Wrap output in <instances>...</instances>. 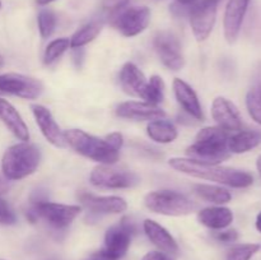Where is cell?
I'll return each mask as SVG.
<instances>
[{
  "instance_id": "12",
  "label": "cell",
  "mask_w": 261,
  "mask_h": 260,
  "mask_svg": "<svg viewBox=\"0 0 261 260\" xmlns=\"http://www.w3.org/2000/svg\"><path fill=\"white\" fill-rule=\"evenodd\" d=\"M150 22V10L147 7H132L120 12L115 25L125 37H134L145 31Z\"/></svg>"
},
{
  "instance_id": "7",
  "label": "cell",
  "mask_w": 261,
  "mask_h": 260,
  "mask_svg": "<svg viewBox=\"0 0 261 260\" xmlns=\"http://www.w3.org/2000/svg\"><path fill=\"white\" fill-rule=\"evenodd\" d=\"M92 185L103 189H129L139 183L137 173L129 170H120L111 165H99L89 176Z\"/></svg>"
},
{
  "instance_id": "18",
  "label": "cell",
  "mask_w": 261,
  "mask_h": 260,
  "mask_svg": "<svg viewBox=\"0 0 261 260\" xmlns=\"http://www.w3.org/2000/svg\"><path fill=\"white\" fill-rule=\"evenodd\" d=\"M173 92H175L176 99H177V102L186 114L190 115L191 117L196 120L204 119L203 110H201L198 94L186 82H184L182 79L176 78L173 81Z\"/></svg>"
},
{
  "instance_id": "37",
  "label": "cell",
  "mask_w": 261,
  "mask_h": 260,
  "mask_svg": "<svg viewBox=\"0 0 261 260\" xmlns=\"http://www.w3.org/2000/svg\"><path fill=\"white\" fill-rule=\"evenodd\" d=\"M84 50L83 47H76L73 48L71 51V58H73V63L75 64L76 68H81L82 63H83V59H84Z\"/></svg>"
},
{
  "instance_id": "25",
  "label": "cell",
  "mask_w": 261,
  "mask_h": 260,
  "mask_svg": "<svg viewBox=\"0 0 261 260\" xmlns=\"http://www.w3.org/2000/svg\"><path fill=\"white\" fill-rule=\"evenodd\" d=\"M194 191L196 195L200 196L204 200L209 203L223 205L231 201L232 195L227 189L218 185H209V184H198L194 186Z\"/></svg>"
},
{
  "instance_id": "23",
  "label": "cell",
  "mask_w": 261,
  "mask_h": 260,
  "mask_svg": "<svg viewBox=\"0 0 261 260\" xmlns=\"http://www.w3.org/2000/svg\"><path fill=\"white\" fill-rule=\"evenodd\" d=\"M261 143V133L257 130H239L236 134L229 135L227 147L231 153H246L256 148Z\"/></svg>"
},
{
  "instance_id": "11",
  "label": "cell",
  "mask_w": 261,
  "mask_h": 260,
  "mask_svg": "<svg viewBox=\"0 0 261 260\" xmlns=\"http://www.w3.org/2000/svg\"><path fill=\"white\" fill-rule=\"evenodd\" d=\"M186 155L196 162L206 163V165H219L223 161L228 160L231 152L228 150L227 143L195 140V143L186 149Z\"/></svg>"
},
{
  "instance_id": "6",
  "label": "cell",
  "mask_w": 261,
  "mask_h": 260,
  "mask_svg": "<svg viewBox=\"0 0 261 260\" xmlns=\"http://www.w3.org/2000/svg\"><path fill=\"white\" fill-rule=\"evenodd\" d=\"M134 232V224L127 222V218L110 227L105 235V249L101 250V254L109 260H120L129 250Z\"/></svg>"
},
{
  "instance_id": "30",
  "label": "cell",
  "mask_w": 261,
  "mask_h": 260,
  "mask_svg": "<svg viewBox=\"0 0 261 260\" xmlns=\"http://www.w3.org/2000/svg\"><path fill=\"white\" fill-rule=\"evenodd\" d=\"M260 250L257 244H241L232 246L227 252V260H251V257Z\"/></svg>"
},
{
  "instance_id": "41",
  "label": "cell",
  "mask_w": 261,
  "mask_h": 260,
  "mask_svg": "<svg viewBox=\"0 0 261 260\" xmlns=\"http://www.w3.org/2000/svg\"><path fill=\"white\" fill-rule=\"evenodd\" d=\"M53 2H55V0H37V4L38 5H47Z\"/></svg>"
},
{
  "instance_id": "16",
  "label": "cell",
  "mask_w": 261,
  "mask_h": 260,
  "mask_svg": "<svg viewBox=\"0 0 261 260\" xmlns=\"http://www.w3.org/2000/svg\"><path fill=\"white\" fill-rule=\"evenodd\" d=\"M31 109H32L36 124L38 125L46 140L58 148L65 147L66 143L64 139V132H61L60 126L55 121L50 110L42 105H32Z\"/></svg>"
},
{
  "instance_id": "46",
  "label": "cell",
  "mask_w": 261,
  "mask_h": 260,
  "mask_svg": "<svg viewBox=\"0 0 261 260\" xmlns=\"http://www.w3.org/2000/svg\"><path fill=\"white\" fill-rule=\"evenodd\" d=\"M0 260H5V259H0Z\"/></svg>"
},
{
  "instance_id": "13",
  "label": "cell",
  "mask_w": 261,
  "mask_h": 260,
  "mask_svg": "<svg viewBox=\"0 0 261 260\" xmlns=\"http://www.w3.org/2000/svg\"><path fill=\"white\" fill-rule=\"evenodd\" d=\"M250 3L251 0H228L227 3L226 10H224L223 28L224 37L228 43L236 42Z\"/></svg>"
},
{
  "instance_id": "3",
  "label": "cell",
  "mask_w": 261,
  "mask_h": 260,
  "mask_svg": "<svg viewBox=\"0 0 261 260\" xmlns=\"http://www.w3.org/2000/svg\"><path fill=\"white\" fill-rule=\"evenodd\" d=\"M64 139L76 153L101 165H114L119 161V150L112 148L106 139H99L81 129L64 132Z\"/></svg>"
},
{
  "instance_id": "20",
  "label": "cell",
  "mask_w": 261,
  "mask_h": 260,
  "mask_svg": "<svg viewBox=\"0 0 261 260\" xmlns=\"http://www.w3.org/2000/svg\"><path fill=\"white\" fill-rule=\"evenodd\" d=\"M0 120L4 122L10 133L22 142L30 140V132L19 112L9 101L0 98Z\"/></svg>"
},
{
  "instance_id": "15",
  "label": "cell",
  "mask_w": 261,
  "mask_h": 260,
  "mask_svg": "<svg viewBox=\"0 0 261 260\" xmlns=\"http://www.w3.org/2000/svg\"><path fill=\"white\" fill-rule=\"evenodd\" d=\"M212 116L219 127L227 132H239L242 127V119L239 109L229 99L217 97L212 103Z\"/></svg>"
},
{
  "instance_id": "27",
  "label": "cell",
  "mask_w": 261,
  "mask_h": 260,
  "mask_svg": "<svg viewBox=\"0 0 261 260\" xmlns=\"http://www.w3.org/2000/svg\"><path fill=\"white\" fill-rule=\"evenodd\" d=\"M165 98V82L161 76L153 75L148 81L147 87H145L143 99L148 103H152L157 106L158 103L163 101Z\"/></svg>"
},
{
  "instance_id": "39",
  "label": "cell",
  "mask_w": 261,
  "mask_h": 260,
  "mask_svg": "<svg viewBox=\"0 0 261 260\" xmlns=\"http://www.w3.org/2000/svg\"><path fill=\"white\" fill-rule=\"evenodd\" d=\"M196 2H198V0H176V3H178V4H182V5H186V7H191V5L195 4Z\"/></svg>"
},
{
  "instance_id": "4",
  "label": "cell",
  "mask_w": 261,
  "mask_h": 260,
  "mask_svg": "<svg viewBox=\"0 0 261 260\" xmlns=\"http://www.w3.org/2000/svg\"><path fill=\"white\" fill-rule=\"evenodd\" d=\"M144 204L153 213L172 217L188 216L196 208L188 196L173 190L152 191L145 195Z\"/></svg>"
},
{
  "instance_id": "45",
  "label": "cell",
  "mask_w": 261,
  "mask_h": 260,
  "mask_svg": "<svg viewBox=\"0 0 261 260\" xmlns=\"http://www.w3.org/2000/svg\"><path fill=\"white\" fill-rule=\"evenodd\" d=\"M0 8H2V2H0Z\"/></svg>"
},
{
  "instance_id": "31",
  "label": "cell",
  "mask_w": 261,
  "mask_h": 260,
  "mask_svg": "<svg viewBox=\"0 0 261 260\" xmlns=\"http://www.w3.org/2000/svg\"><path fill=\"white\" fill-rule=\"evenodd\" d=\"M38 31L42 38L50 37L56 28V15L54 14L53 10L43 9L38 13L37 17Z\"/></svg>"
},
{
  "instance_id": "24",
  "label": "cell",
  "mask_w": 261,
  "mask_h": 260,
  "mask_svg": "<svg viewBox=\"0 0 261 260\" xmlns=\"http://www.w3.org/2000/svg\"><path fill=\"white\" fill-rule=\"evenodd\" d=\"M147 134L152 140L162 144L172 143L178 137V132L175 125L165 119L149 121L147 125Z\"/></svg>"
},
{
  "instance_id": "5",
  "label": "cell",
  "mask_w": 261,
  "mask_h": 260,
  "mask_svg": "<svg viewBox=\"0 0 261 260\" xmlns=\"http://www.w3.org/2000/svg\"><path fill=\"white\" fill-rule=\"evenodd\" d=\"M30 209L35 212L38 218L45 219L51 227L58 229L66 228L82 211L79 205L51 203L41 198L35 201L32 200V206Z\"/></svg>"
},
{
  "instance_id": "34",
  "label": "cell",
  "mask_w": 261,
  "mask_h": 260,
  "mask_svg": "<svg viewBox=\"0 0 261 260\" xmlns=\"http://www.w3.org/2000/svg\"><path fill=\"white\" fill-rule=\"evenodd\" d=\"M106 142L111 145L112 148H115L116 150H120V148L124 144V138H122V134L119 132L111 133L110 135L106 137Z\"/></svg>"
},
{
  "instance_id": "10",
  "label": "cell",
  "mask_w": 261,
  "mask_h": 260,
  "mask_svg": "<svg viewBox=\"0 0 261 260\" xmlns=\"http://www.w3.org/2000/svg\"><path fill=\"white\" fill-rule=\"evenodd\" d=\"M153 45L163 65L175 71L184 68L185 59L181 51L180 41L172 32H168V31L158 32L153 41Z\"/></svg>"
},
{
  "instance_id": "22",
  "label": "cell",
  "mask_w": 261,
  "mask_h": 260,
  "mask_svg": "<svg viewBox=\"0 0 261 260\" xmlns=\"http://www.w3.org/2000/svg\"><path fill=\"white\" fill-rule=\"evenodd\" d=\"M198 219L211 229H224L233 222V213L226 206H209L199 212Z\"/></svg>"
},
{
  "instance_id": "44",
  "label": "cell",
  "mask_w": 261,
  "mask_h": 260,
  "mask_svg": "<svg viewBox=\"0 0 261 260\" xmlns=\"http://www.w3.org/2000/svg\"><path fill=\"white\" fill-rule=\"evenodd\" d=\"M46 260H61V259H58V257H48V259Z\"/></svg>"
},
{
  "instance_id": "36",
  "label": "cell",
  "mask_w": 261,
  "mask_h": 260,
  "mask_svg": "<svg viewBox=\"0 0 261 260\" xmlns=\"http://www.w3.org/2000/svg\"><path fill=\"white\" fill-rule=\"evenodd\" d=\"M142 260H175L172 255L167 254L163 251H149L143 256Z\"/></svg>"
},
{
  "instance_id": "38",
  "label": "cell",
  "mask_w": 261,
  "mask_h": 260,
  "mask_svg": "<svg viewBox=\"0 0 261 260\" xmlns=\"http://www.w3.org/2000/svg\"><path fill=\"white\" fill-rule=\"evenodd\" d=\"M8 189H9V186H8L7 181H4L3 178H0V195H3V194L7 193Z\"/></svg>"
},
{
  "instance_id": "40",
  "label": "cell",
  "mask_w": 261,
  "mask_h": 260,
  "mask_svg": "<svg viewBox=\"0 0 261 260\" xmlns=\"http://www.w3.org/2000/svg\"><path fill=\"white\" fill-rule=\"evenodd\" d=\"M255 226H256L257 231L261 232V212H260L259 214H257V217H256V223H255Z\"/></svg>"
},
{
  "instance_id": "28",
  "label": "cell",
  "mask_w": 261,
  "mask_h": 260,
  "mask_svg": "<svg viewBox=\"0 0 261 260\" xmlns=\"http://www.w3.org/2000/svg\"><path fill=\"white\" fill-rule=\"evenodd\" d=\"M69 47H70V40L66 37L56 38V40L51 41L46 47L45 54H43V63L46 65H50L54 61L58 60Z\"/></svg>"
},
{
  "instance_id": "33",
  "label": "cell",
  "mask_w": 261,
  "mask_h": 260,
  "mask_svg": "<svg viewBox=\"0 0 261 260\" xmlns=\"http://www.w3.org/2000/svg\"><path fill=\"white\" fill-rule=\"evenodd\" d=\"M127 4H129V0H103L102 7L110 13H117L124 9Z\"/></svg>"
},
{
  "instance_id": "42",
  "label": "cell",
  "mask_w": 261,
  "mask_h": 260,
  "mask_svg": "<svg viewBox=\"0 0 261 260\" xmlns=\"http://www.w3.org/2000/svg\"><path fill=\"white\" fill-rule=\"evenodd\" d=\"M256 167H257V171H259L260 176H261V154L257 157V161H256Z\"/></svg>"
},
{
  "instance_id": "14",
  "label": "cell",
  "mask_w": 261,
  "mask_h": 260,
  "mask_svg": "<svg viewBox=\"0 0 261 260\" xmlns=\"http://www.w3.org/2000/svg\"><path fill=\"white\" fill-rule=\"evenodd\" d=\"M116 114L122 119L134 120V121H154V120L165 119L166 116V112L162 109L145 101L122 102L117 106Z\"/></svg>"
},
{
  "instance_id": "35",
  "label": "cell",
  "mask_w": 261,
  "mask_h": 260,
  "mask_svg": "<svg viewBox=\"0 0 261 260\" xmlns=\"http://www.w3.org/2000/svg\"><path fill=\"white\" fill-rule=\"evenodd\" d=\"M217 240L222 242H233L239 239V233L236 229H227V231H222L217 233Z\"/></svg>"
},
{
  "instance_id": "8",
  "label": "cell",
  "mask_w": 261,
  "mask_h": 260,
  "mask_svg": "<svg viewBox=\"0 0 261 260\" xmlns=\"http://www.w3.org/2000/svg\"><path fill=\"white\" fill-rule=\"evenodd\" d=\"M42 92V82L32 76L18 73H5L0 75V93L12 94L24 99H36Z\"/></svg>"
},
{
  "instance_id": "29",
  "label": "cell",
  "mask_w": 261,
  "mask_h": 260,
  "mask_svg": "<svg viewBox=\"0 0 261 260\" xmlns=\"http://www.w3.org/2000/svg\"><path fill=\"white\" fill-rule=\"evenodd\" d=\"M246 107L252 120L261 125V84L247 92Z\"/></svg>"
},
{
  "instance_id": "17",
  "label": "cell",
  "mask_w": 261,
  "mask_h": 260,
  "mask_svg": "<svg viewBox=\"0 0 261 260\" xmlns=\"http://www.w3.org/2000/svg\"><path fill=\"white\" fill-rule=\"evenodd\" d=\"M79 200L94 214H119L127 208L125 199L120 196H96L88 193H81Z\"/></svg>"
},
{
  "instance_id": "32",
  "label": "cell",
  "mask_w": 261,
  "mask_h": 260,
  "mask_svg": "<svg viewBox=\"0 0 261 260\" xmlns=\"http://www.w3.org/2000/svg\"><path fill=\"white\" fill-rule=\"evenodd\" d=\"M17 222V216H15L14 211L10 208L8 201L2 198L0 195V224L4 226H12Z\"/></svg>"
},
{
  "instance_id": "21",
  "label": "cell",
  "mask_w": 261,
  "mask_h": 260,
  "mask_svg": "<svg viewBox=\"0 0 261 260\" xmlns=\"http://www.w3.org/2000/svg\"><path fill=\"white\" fill-rule=\"evenodd\" d=\"M120 83L127 94L143 98L148 81L135 64L126 63L120 71Z\"/></svg>"
},
{
  "instance_id": "43",
  "label": "cell",
  "mask_w": 261,
  "mask_h": 260,
  "mask_svg": "<svg viewBox=\"0 0 261 260\" xmlns=\"http://www.w3.org/2000/svg\"><path fill=\"white\" fill-rule=\"evenodd\" d=\"M3 66H4V58L0 55V68H3Z\"/></svg>"
},
{
  "instance_id": "26",
  "label": "cell",
  "mask_w": 261,
  "mask_h": 260,
  "mask_svg": "<svg viewBox=\"0 0 261 260\" xmlns=\"http://www.w3.org/2000/svg\"><path fill=\"white\" fill-rule=\"evenodd\" d=\"M102 30V24L99 22H91L88 24L83 25L82 28H79L70 38V47L76 48V47H83L87 43L92 42L97 36L99 35Z\"/></svg>"
},
{
  "instance_id": "19",
  "label": "cell",
  "mask_w": 261,
  "mask_h": 260,
  "mask_svg": "<svg viewBox=\"0 0 261 260\" xmlns=\"http://www.w3.org/2000/svg\"><path fill=\"white\" fill-rule=\"evenodd\" d=\"M143 228L149 241L160 249V251L173 255L178 251V245L172 235L163 226L152 219H145L143 222Z\"/></svg>"
},
{
  "instance_id": "9",
  "label": "cell",
  "mask_w": 261,
  "mask_h": 260,
  "mask_svg": "<svg viewBox=\"0 0 261 260\" xmlns=\"http://www.w3.org/2000/svg\"><path fill=\"white\" fill-rule=\"evenodd\" d=\"M219 0H200L191 5L190 24L194 36L198 41H204L213 31L217 19Z\"/></svg>"
},
{
  "instance_id": "2",
  "label": "cell",
  "mask_w": 261,
  "mask_h": 260,
  "mask_svg": "<svg viewBox=\"0 0 261 260\" xmlns=\"http://www.w3.org/2000/svg\"><path fill=\"white\" fill-rule=\"evenodd\" d=\"M41 162V150L35 144L20 142L4 152L2 171L7 180L17 181L32 175Z\"/></svg>"
},
{
  "instance_id": "1",
  "label": "cell",
  "mask_w": 261,
  "mask_h": 260,
  "mask_svg": "<svg viewBox=\"0 0 261 260\" xmlns=\"http://www.w3.org/2000/svg\"><path fill=\"white\" fill-rule=\"evenodd\" d=\"M168 165L173 170L185 173V175L214 181V183L231 186V188L244 189L249 188L254 184V176L251 173L237 170V168L222 167L218 165H206V163L196 162L190 158L181 157L171 158L168 161Z\"/></svg>"
}]
</instances>
